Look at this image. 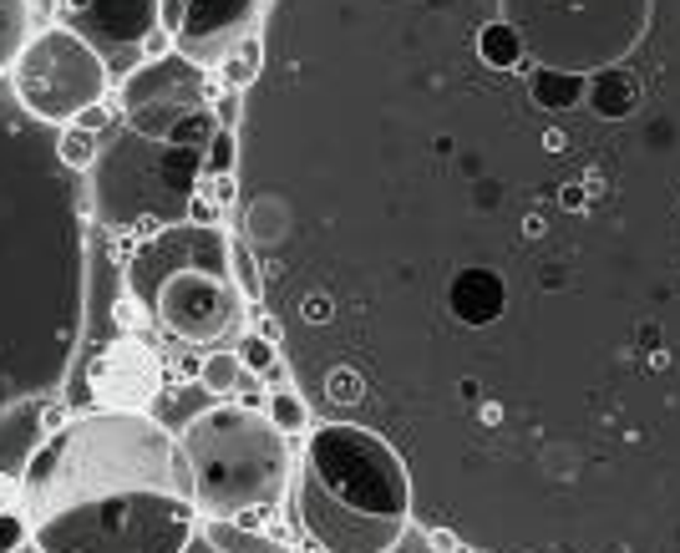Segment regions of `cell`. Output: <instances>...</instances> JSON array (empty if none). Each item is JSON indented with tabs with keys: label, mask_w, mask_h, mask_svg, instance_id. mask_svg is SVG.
<instances>
[{
	"label": "cell",
	"mask_w": 680,
	"mask_h": 553,
	"mask_svg": "<svg viewBox=\"0 0 680 553\" xmlns=\"http://www.w3.org/2000/svg\"><path fill=\"white\" fill-rule=\"evenodd\" d=\"M189 224H198V229H219V208L208 204L204 193H193V204H189Z\"/></svg>",
	"instance_id": "83f0119b"
},
{
	"label": "cell",
	"mask_w": 680,
	"mask_h": 553,
	"mask_svg": "<svg viewBox=\"0 0 680 553\" xmlns=\"http://www.w3.org/2000/svg\"><path fill=\"white\" fill-rule=\"evenodd\" d=\"M427 549L432 553H473L467 543L458 539V533H452V528H427Z\"/></svg>",
	"instance_id": "4316f807"
},
{
	"label": "cell",
	"mask_w": 680,
	"mask_h": 553,
	"mask_svg": "<svg viewBox=\"0 0 680 553\" xmlns=\"http://www.w3.org/2000/svg\"><path fill=\"white\" fill-rule=\"evenodd\" d=\"M320 396H326L336 411H355V407H366V376L355 371V365H330L326 376H320Z\"/></svg>",
	"instance_id": "9a60e30c"
},
{
	"label": "cell",
	"mask_w": 680,
	"mask_h": 553,
	"mask_svg": "<svg viewBox=\"0 0 680 553\" xmlns=\"http://www.w3.org/2000/svg\"><path fill=\"white\" fill-rule=\"evenodd\" d=\"M234 285L244 294V305H265V269L254 260V249L244 239H234Z\"/></svg>",
	"instance_id": "d6986e66"
},
{
	"label": "cell",
	"mask_w": 680,
	"mask_h": 553,
	"mask_svg": "<svg viewBox=\"0 0 680 553\" xmlns=\"http://www.w3.org/2000/svg\"><path fill=\"white\" fill-rule=\"evenodd\" d=\"M214 97H219V82L189 61L183 51L163 61H148L137 67L118 92L122 122L137 132V137H153V143H173V147H198L204 153L219 132V117H214Z\"/></svg>",
	"instance_id": "ba28073f"
},
{
	"label": "cell",
	"mask_w": 680,
	"mask_h": 553,
	"mask_svg": "<svg viewBox=\"0 0 680 553\" xmlns=\"http://www.w3.org/2000/svg\"><path fill=\"white\" fill-rule=\"evenodd\" d=\"M239 376H244L239 350H208L198 386H204V392H214V396H229V392H239Z\"/></svg>",
	"instance_id": "e0dca14e"
},
{
	"label": "cell",
	"mask_w": 680,
	"mask_h": 553,
	"mask_svg": "<svg viewBox=\"0 0 680 553\" xmlns=\"http://www.w3.org/2000/svg\"><path fill=\"white\" fill-rule=\"evenodd\" d=\"M127 294L173 340L214 346L219 335L234 330L244 310V294L234 285V239L189 219L153 233L127 260Z\"/></svg>",
	"instance_id": "5b68a950"
},
{
	"label": "cell",
	"mask_w": 680,
	"mask_h": 553,
	"mask_svg": "<svg viewBox=\"0 0 680 553\" xmlns=\"http://www.w3.org/2000/svg\"><path fill=\"white\" fill-rule=\"evenodd\" d=\"M137 51H143V57H148V61H163V57H173V36H168V31L158 26V31H153V36H148V41L137 46Z\"/></svg>",
	"instance_id": "f1b7e54d"
},
{
	"label": "cell",
	"mask_w": 680,
	"mask_h": 553,
	"mask_svg": "<svg viewBox=\"0 0 680 553\" xmlns=\"http://www.w3.org/2000/svg\"><path fill=\"white\" fill-rule=\"evenodd\" d=\"M290 518L320 553H391L416 518L412 472L381 432L326 422L305 442Z\"/></svg>",
	"instance_id": "277c9868"
},
{
	"label": "cell",
	"mask_w": 680,
	"mask_h": 553,
	"mask_svg": "<svg viewBox=\"0 0 680 553\" xmlns=\"http://www.w3.org/2000/svg\"><path fill=\"white\" fill-rule=\"evenodd\" d=\"M57 137L0 92V426L61 392L87 321V208Z\"/></svg>",
	"instance_id": "7a4b0ae2"
},
{
	"label": "cell",
	"mask_w": 680,
	"mask_h": 553,
	"mask_svg": "<svg viewBox=\"0 0 680 553\" xmlns=\"http://www.w3.org/2000/svg\"><path fill=\"white\" fill-rule=\"evenodd\" d=\"M107 122H112V107H87V112H82V117H76V128H87V132H102L107 128Z\"/></svg>",
	"instance_id": "f546056e"
},
{
	"label": "cell",
	"mask_w": 680,
	"mask_h": 553,
	"mask_svg": "<svg viewBox=\"0 0 680 553\" xmlns=\"http://www.w3.org/2000/svg\"><path fill=\"white\" fill-rule=\"evenodd\" d=\"M15 497H21V482H15L11 472H0V513L15 508Z\"/></svg>",
	"instance_id": "1f68e13d"
},
{
	"label": "cell",
	"mask_w": 680,
	"mask_h": 553,
	"mask_svg": "<svg viewBox=\"0 0 680 553\" xmlns=\"http://www.w3.org/2000/svg\"><path fill=\"white\" fill-rule=\"evenodd\" d=\"M609 15L624 112H538L416 0H275L244 92L239 239L280 305L584 189L498 275L340 346L422 528L473 553H680V0Z\"/></svg>",
	"instance_id": "6da1fadb"
},
{
	"label": "cell",
	"mask_w": 680,
	"mask_h": 553,
	"mask_svg": "<svg viewBox=\"0 0 680 553\" xmlns=\"http://www.w3.org/2000/svg\"><path fill=\"white\" fill-rule=\"evenodd\" d=\"M265 417H269L275 426H280L284 437H290V432H305V426H311V407H305V396H300L295 386H280V392H269Z\"/></svg>",
	"instance_id": "ac0fdd59"
},
{
	"label": "cell",
	"mask_w": 680,
	"mask_h": 553,
	"mask_svg": "<svg viewBox=\"0 0 680 553\" xmlns=\"http://www.w3.org/2000/svg\"><path fill=\"white\" fill-rule=\"evenodd\" d=\"M178 447L189 457L198 518H234L259 528L290 493V437L265 411L214 407L193 417Z\"/></svg>",
	"instance_id": "8992f818"
},
{
	"label": "cell",
	"mask_w": 680,
	"mask_h": 553,
	"mask_svg": "<svg viewBox=\"0 0 680 553\" xmlns=\"http://www.w3.org/2000/svg\"><path fill=\"white\" fill-rule=\"evenodd\" d=\"M57 153H61V163H66V168H72L76 178L92 173V168H97V158H102V153H97V132L76 128V122H72V128H61Z\"/></svg>",
	"instance_id": "2e32d148"
},
{
	"label": "cell",
	"mask_w": 680,
	"mask_h": 553,
	"mask_svg": "<svg viewBox=\"0 0 680 553\" xmlns=\"http://www.w3.org/2000/svg\"><path fill=\"white\" fill-rule=\"evenodd\" d=\"M97 224L112 233H163L189 219V204L204 178L198 147H173L137 137L133 128L97 158Z\"/></svg>",
	"instance_id": "52a82bcc"
},
{
	"label": "cell",
	"mask_w": 680,
	"mask_h": 553,
	"mask_svg": "<svg viewBox=\"0 0 680 553\" xmlns=\"http://www.w3.org/2000/svg\"><path fill=\"white\" fill-rule=\"evenodd\" d=\"M234 407H244V411H259V407H269V396H259V386H244L239 392V401Z\"/></svg>",
	"instance_id": "d6a6232c"
},
{
	"label": "cell",
	"mask_w": 680,
	"mask_h": 553,
	"mask_svg": "<svg viewBox=\"0 0 680 553\" xmlns=\"http://www.w3.org/2000/svg\"><path fill=\"white\" fill-rule=\"evenodd\" d=\"M239 132H229V128H219L214 132V143L204 147V173L208 178H239Z\"/></svg>",
	"instance_id": "ffe728a7"
},
{
	"label": "cell",
	"mask_w": 680,
	"mask_h": 553,
	"mask_svg": "<svg viewBox=\"0 0 680 553\" xmlns=\"http://www.w3.org/2000/svg\"><path fill=\"white\" fill-rule=\"evenodd\" d=\"M21 513L36 553H189V457L148 411H87L26 457Z\"/></svg>",
	"instance_id": "3957f363"
},
{
	"label": "cell",
	"mask_w": 680,
	"mask_h": 553,
	"mask_svg": "<svg viewBox=\"0 0 680 553\" xmlns=\"http://www.w3.org/2000/svg\"><path fill=\"white\" fill-rule=\"evenodd\" d=\"M189 553H214V549H208V543H204V533H198V543H193Z\"/></svg>",
	"instance_id": "836d02e7"
},
{
	"label": "cell",
	"mask_w": 680,
	"mask_h": 553,
	"mask_svg": "<svg viewBox=\"0 0 680 553\" xmlns=\"http://www.w3.org/2000/svg\"><path fill=\"white\" fill-rule=\"evenodd\" d=\"M112 325H118L122 335H133L137 325H143V305H137L133 294H127V300H118V305H112Z\"/></svg>",
	"instance_id": "484cf974"
},
{
	"label": "cell",
	"mask_w": 680,
	"mask_h": 553,
	"mask_svg": "<svg viewBox=\"0 0 680 553\" xmlns=\"http://www.w3.org/2000/svg\"><path fill=\"white\" fill-rule=\"evenodd\" d=\"M198 376H204V356L183 350V356H178V381H198Z\"/></svg>",
	"instance_id": "4dcf8cb0"
},
{
	"label": "cell",
	"mask_w": 680,
	"mask_h": 553,
	"mask_svg": "<svg viewBox=\"0 0 680 553\" xmlns=\"http://www.w3.org/2000/svg\"><path fill=\"white\" fill-rule=\"evenodd\" d=\"M31 543V524L21 508H5L0 513V553H21Z\"/></svg>",
	"instance_id": "7402d4cb"
},
{
	"label": "cell",
	"mask_w": 680,
	"mask_h": 553,
	"mask_svg": "<svg viewBox=\"0 0 680 553\" xmlns=\"http://www.w3.org/2000/svg\"><path fill=\"white\" fill-rule=\"evenodd\" d=\"M87 386L97 411H148L153 396L163 392V361H158V350H148L143 340L127 335L118 346L97 350Z\"/></svg>",
	"instance_id": "8fae6325"
},
{
	"label": "cell",
	"mask_w": 680,
	"mask_h": 553,
	"mask_svg": "<svg viewBox=\"0 0 680 553\" xmlns=\"http://www.w3.org/2000/svg\"><path fill=\"white\" fill-rule=\"evenodd\" d=\"M250 330H254V335H265L269 346H284V340H290V330H284V321H280V315H275V310H265V305L254 310V325H250Z\"/></svg>",
	"instance_id": "d4e9b609"
},
{
	"label": "cell",
	"mask_w": 680,
	"mask_h": 553,
	"mask_svg": "<svg viewBox=\"0 0 680 553\" xmlns=\"http://www.w3.org/2000/svg\"><path fill=\"white\" fill-rule=\"evenodd\" d=\"M198 533H204V543L214 553H290L280 539H269V533H259V528L234 524V518H204Z\"/></svg>",
	"instance_id": "4fadbf2b"
},
{
	"label": "cell",
	"mask_w": 680,
	"mask_h": 553,
	"mask_svg": "<svg viewBox=\"0 0 680 553\" xmlns=\"http://www.w3.org/2000/svg\"><path fill=\"white\" fill-rule=\"evenodd\" d=\"M259 21V0H163V31L189 61H229Z\"/></svg>",
	"instance_id": "30bf717a"
},
{
	"label": "cell",
	"mask_w": 680,
	"mask_h": 553,
	"mask_svg": "<svg viewBox=\"0 0 680 553\" xmlns=\"http://www.w3.org/2000/svg\"><path fill=\"white\" fill-rule=\"evenodd\" d=\"M15 103L46 128H72L87 107H102L107 97V61L92 41H82L72 26H46L31 36L11 72Z\"/></svg>",
	"instance_id": "9c48e42d"
},
{
	"label": "cell",
	"mask_w": 680,
	"mask_h": 553,
	"mask_svg": "<svg viewBox=\"0 0 680 553\" xmlns=\"http://www.w3.org/2000/svg\"><path fill=\"white\" fill-rule=\"evenodd\" d=\"M198 193H204L208 204L219 208V214H229V208L239 204V178H198Z\"/></svg>",
	"instance_id": "603a6c76"
},
{
	"label": "cell",
	"mask_w": 680,
	"mask_h": 553,
	"mask_svg": "<svg viewBox=\"0 0 680 553\" xmlns=\"http://www.w3.org/2000/svg\"><path fill=\"white\" fill-rule=\"evenodd\" d=\"M239 361H244V371H254V376H269V371H275V365H280V346H269L265 335H244V340H239Z\"/></svg>",
	"instance_id": "44dd1931"
},
{
	"label": "cell",
	"mask_w": 680,
	"mask_h": 553,
	"mask_svg": "<svg viewBox=\"0 0 680 553\" xmlns=\"http://www.w3.org/2000/svg\"><path fill=\"white\" fill-rule=\"evenodd\" d=\"M31 5L26 0H0V72H15L21 51L31 46Z\"/></svg>",
	"instance_id": "5bb4252c"
},
{
	"label": "cell",
	"mask_w": 680,
	"mask_h": 553,
	"mask_svg": "<svg viewBox=\"0 0 680 553\" xmlns=\"http://www.w3.org/2000/svg\"><path fill=\"white\" fill-rule=\"evenodd\" d=\"M219 82H223L229 92H250L254 82H259V67H254V61H244V57L234 51V57L219 67Z\"/></svg>",
	"instance_id": "cb8c5ba5"
},
{
	"label": "cell",
	"mask_w": 680,
	"mask_h": 553,
	"mask_svg": "<svg viewBox=\"0 0 680 553\" xmlns=\"http://www.w3.org/2000/svg\"><path fill=\"white\" fill-rule=\"evenodd\" d=\"M61 15L97 51L102 46H143L163 26V0H61Z\"/></svg>",
	"instance_id": "7c38bea8"
}]
</instances>
